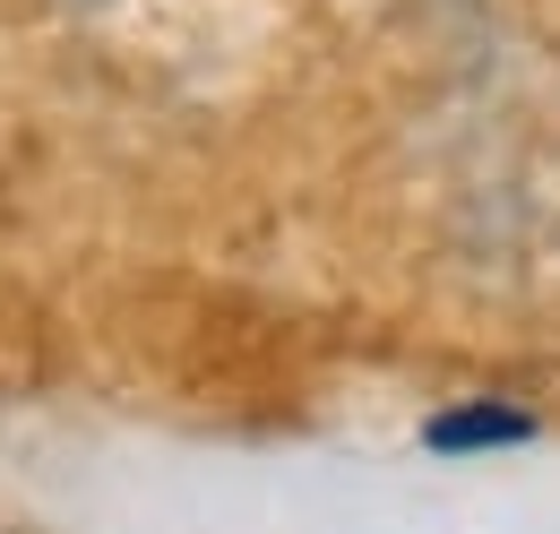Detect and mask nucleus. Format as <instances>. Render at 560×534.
Here are the masks:
<instances>
[{
    "label": "nucleus",
    "instance_id": "nucleus-1",
    "mask_svg": "<svg viewBox=\"0 0 560 534\" xmlns=\"http://www.w3.org/2000/svg\"><path fill=\"white\" fill-rule=\"evenodd\" d=\"M466 440H526L517 414H466V422H431V449H466Z\"/></svg>",
    "mask_w": 560,
    "mask_h": 534
}]
</instances>
